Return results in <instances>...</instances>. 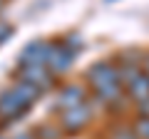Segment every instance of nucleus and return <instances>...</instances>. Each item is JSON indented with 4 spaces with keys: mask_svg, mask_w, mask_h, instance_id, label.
I'll return each mask as SVG.
<instances>
[{
    "mask_svg": "<svg viewBox=\"0 0 149 139\" xmlns=\"http://www.w3.org/2000/svg\"><path fill=\"white\" fill-rule=\"evenodd\" d=\"M82 102H87V90L82 85H62L57 92V102H55V107L60 112L65 109H72V107H80Z\"/></svg>",
    "mask_w": 149,
    "mask_h": 139,
    "instance_id": "obj_8",
    "label": "nucleus"
},
{
    "mask_svg": "<svg viewBox=\"0 0 149 139\" xmlns=\"http://www.w3.org/2000/svg\"><path fill=\"white\" fill-rule=\"evenodd\" d=\"M0 139H8V137H3V134H0Z\"/></svg>",
    "mask_w": 149,
    "mask_h": 139,
    "instance_id": "obj_16",
    "label": "nucleus"
},
{
    "mask_svg": "<svg viewBox=\"0 0 149 139\" xmlns=\"http://www.w3.org/2000/svg\"><path fill=\"white\" fill-rule=\"evenodd\" d=\"M42 97V92L22 80H15L8 90L0 92V122H15L25 117L27 109Z\"/></svg>",
    "mask_w": 149,
    "mask_h": 139,
    "instance_id": "obj_2",
    "label": "nucleus"
},
{
    "mask_svg": "<svg viewBox=\"0 0 149 139\" xmlns=\"http://www.w3.org/2000/svg\"><path fill=\"white\" fill-rule=\"evenodd\" d=\"M107 139H139V137L134 134L132 127H114L109 134H107Z\"/></svg>",
    "mask_w": 149,
    "mask_h": 139,
    "instance_id": "obj_10",
    "label": "nucleus"
},
{
    "mask_svg": "<svg viewBox=\"0 0 149 139\" xmlns=\"http://www.w3.org/2000/svg\"><path fill=\"white\" fill-rule=\"evenodd\" d=\"M60 132L62 129H50V127H42V129H37V137L40 139H60Z\"/></svg>",
    "mask_w": 149,
    "mask_h": 139,
    "instance_id": "obj_13",
    "label": "nucleus"
},
{
    "mask_svg": "<svg viewBox=\"0 0 149 139\" xmlns=\"http://www.w3.org/2000/svg\"><path fill=\"white\" fill-rule=\"evenodd\" d=\"M52 42L50 40H32L22 47V52L17 55V65H47V55Z\"/></svg>",
    "mask_w": 149,
    "mask_h": 139,
    "instance_id": "obj_7",
    "label": "nucleus"
},
{
    "mask_svg": "<svg viewBox=\"0 0 149 139\" xmlns=\"http://www.w3.org/2000/svg\"><path fill=\"white\" fill-rule=\"evenodd\" d=\"M74 57H77V52H74V50H70L62 40H60V42H52L50 55H47V70L52 72L55 77H62L65 72L72 67Z\"/></svg>",
    "mask_w": 149,
    "mask_h": 139,
    "instance_id": "obj_6",
    "label": "nucleus"
},
{
    "mask_svg": "<svg viewBox=\"0 0 149 139\" xmlns=\"http://www.w3.org/2000/svg\"><path fill=\"white\" fill-rule=\"evenodd\" d=\"M17 80L32 85L35 90H40L45 95V92H50L55 87L57 77L47 70V65H17Z\"/></svg>",
    "mask_w": 149,
    "mask_h": 139,
    "instance_id": "obj_4",
    "label": "nucleus"
},
{
    "mask_svg": "<svg viewBox=\"0 0 149 139\" xmlns=\"http://www.w3.org/2000/svg\"><path fill=\"white\" fill-rule=\"evenodd\" d=\"M132 129L139 139H149V117L147 114H137V119L132 122Z\"/></svg>",
    "mask_w": 149,
    "mask_h": 139,
    "instance_id": "obj_9",
    "label": "nucleus"
},
{
    "mask_svg": "<svg viewBox=\"0 0 149 139\" xmlns=\"http://www.w3.org/2000/svg\"><path fill=\"white\" fill-rule=\"evenodd\" d=\"M62 42L67 45L70 50H74V52L80 55V50H82V35H77V32H70V35H65V38H62Z\"/></svg>",
    "mask_w": 149,
    "mask_h": 139,
    "instance_id": "obj_11",
    "label": "nucleus"
},
{
    "mask_svg": "<svg viewBox=\"0 0 149 139\" xmlns=\"http://www.w3.org/2000/svg\"><path fill=\"white\" fill-rule=\"evenodd\" d=\"M13 139H35V137H32L30 132H20V134H15V137H13Z\"/></svg>",
    "mask_w": 149,
    "mask_h": 139,
    "instance_id": "obj_14",
    "label": "nucleus"
},
{
    "mask_svg": "<svg viewBox=\"0 0 149 139\" xmlns=\"http://www.w3.org/2000/svg\"><path fill=\"white\" fill-rule=\"evenodd\" d=\"M90 122H92V104H90V99H87V102H82L80 107L60 112V122L57 124H60V129H62L65 134H80Z\"/></svg>",
    "mask_w": 149,
    "mask_h": 139,
    "instance_id": "obj_5",
    "label": "nucleus"
},
{
    "mask_svg": "<svg viewBox=\"0 0 149 139\" xmlns=\"http://www.w3.org/2000/svg\"><path fill=\"white\" fill-rule=\"evenodd\" d=\"M119 75H122V82H124V92L134 104H142V102L149 99V77L144 72L137 52H122Z\"/></svg>",
    "mask_w": 149,
    "mask_h": 139,
    "instance_id": "obj_3",
    "label": "nucleus"
},
{
    "mask_svg": "<svg viewBox=\"0 0 149 139\" xmlns=\"http://www.w3.org/2000/svg\"><path fill=\"white\" fill-rule=\"evenodd\" d=\"M3 3H5V0H0V8H3Z\"/></svg>",
    "mask_w": 149,
    "mask_h": 139,
    "instance_id": "obj_15",
    "label": "nucleus"
},
{
    "mask_svg": "<svg viewBox=\"0 0 149 139\" xmlns=\"http://www.w3.org/2000/svg\"><path fill=\"white\" fill-rule=\"evenodd\" d=\"M13 32H15V27H13L10 22H5V20H0V45H5L8 40L13 38Z\"/></svg>",
    "mask_w": 149,
    "mask_h": 139,
    "instance_id": "obj_12",
    "label": "nucleus"
},
{
    "mask_svg": "<svg viewBox=\"0 0 149 139\" xmlns=\"http://www.w3.org/2000/svg\"><path fill=\"white\" fill-rule=\"evenodd\" d=\"M87 87L92 90L95 99L100 102L102 107L117 112L122 109V99H124V82L119 75V65L112 62V60H97L87 67L85 72Z\"/></svg>",
    "mask_w": 149,
    "mask_h": 139,
    "instance_id": "obj_1",
    "label": "nucleus"
},
{
    "mask_svg": "<svg viewBox=\"0 0 149 139\" xmlns=\"http://www.w3.org/2000/svg\"><path fill=\"white\" fill-rule=\"evenodd\" d=\"M107 3H112V0H107Z\"/></svg>",
    "mask_w": 149,
    "mask_h": 139,
    "instance_id": "obj_17",
    "label": "nucleus"
}]
</instances>
